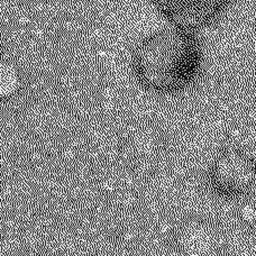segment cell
<instances>
[{"mask_svg": "<svg viewBox=\"0 0 256 256\" xmlns=\"http://www.w3.org/2000/svg\"><path fill=\"white\" fill-rule=\"evenodd\" d=\"M202 64V46L196 33L176 27L148 35L132 56L136 79L156 94L184 91L199 76Z\"/></svg>", "mask_w": 256, "mask_h": 256, "instance_id": "cell-1", "label": "cell"}, {"mask_svg": "<svg viewBox=\"0 0 256 256\" xmlns=\"http://www.w3.org/2000/svg\"><path fill=\"white\" fill-rule=\"evenodd\" d=\"M207 178L216 194L227 199L244 198L256 188V160L238 148H226L212 160Z\"/></svg>", "mask_w": 256, "mask_h": 256, "instance_id": "cell-2", "label": "cell"}, {"mask_svg": "<svg viewBox=\"0 0 256 256\" xmlns=\"http://www.w3.org/2000/svg\"><path fill=\"white\" fill-rule=\"evenodd\" d=\"M158 10L176 28L196 30L216 22L230 0H152Z\"/></svg>", "mask_w": 256, "mask_h": 256, "instance_id": "cell-3", "label": "cell"}, {"mask_svg": "<svg viewBox=\"0 0 256 256\" xmlns=\"http://www.w3.org/2000/svg\"><path fill=\"white\" fill-rule=\"evenodd\" d=\"M179 248L186 256H217L219 234L212 224L204 220H190L178 235Z\"/></svg>", "mask_w": 256, "mask_h": 256, "instance_id": "cell-4", "label": "cell"}]
</instances>
